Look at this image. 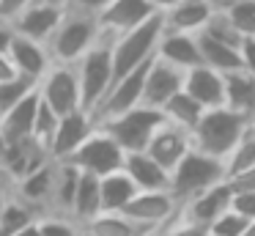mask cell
<instances>
[{
    "label": "cell",
    "mask_w": 255,
    "mask_h": 236,
    "mask_svg": "<svg viewBox=\"0 0 255 236\" xmlns=\"http://www.w3.org/2000/svg\"><path fill=\"white\" fill-rule=\"evenodd\" d=\"M244 132H247V118L244 115L233 113L228 107H214L200 115L195 129L189 132V140H192V151L214 157L225 165V159L239 146Z\"/></svg>",
    "instance_id": "1"
},
{
    "label": "cell",
    "mask_w": 255,
    "mask_h": 236,
    "mask_svg": "<svg viewBox=\"0 0 255 236\" xmlns=\"http://www.w3.org/2000/svg\"><path fill=\"white\" fill-rule=\"evenodd\" d=\"M99 22L96 16L80 14V11L63 8L61 22L52 30L50 41L44 44L47 55H50L52 63H63V66H74L99 38Z\"/></svg>",
    "instance_id": "2"
},
{
    "label": "cell",
    "mask_w": 255,
    "mask_h": 236,
    "mask_svg": "<svg viewBox=\"0 0 255 236\" xmlns=\"http://www.w3.org/2000/svg\"><path fill=\"white\" fill-rule=\"evenodd\" d=\"M74 71H77V82H80V102H83V110L91 115L113 85V36L110 33H99L96 44L74 63Z\"/></svg>",
    "instance_id": "3"
},
{
    "label": "cell",
    "mask_w": 255,
    "mask_h": 236,
    "mask_svg": "<svg viewBox=\"0 0 255 236\" xmlns=\"http://www.w3.org/2000/svg\"><path fill=\"white\" fill-rule=\"evenodd\" d=\"M162 30H165L162 14H154L151 19H145L143 25L134 27V30L113 36V82L154 58Z\"/></svg>",
    "instance_id": "4"
},
{
    "label": "cell",
    "mask_w": 255,
    "mask_h": 236,
    "mask_svg": "<svg viewBox=\"0 0 255 236\" xmlns=\"http://www.w3.org/2000/svg\"><path fill=\"white\" fill-rule=\"evenodd\" d=\"M225 179V165L214 157H206L200 151H189L181 162L176 165V170L170 173V195L181 203H187L189 198L200 195V192L217 187Z\"/></svg>",
    "instance_id": "5"
},
{
    "label": "cell",
    "mask_w": 255,
    "mask_h": 236,
    "mask_svg": "<svg viewBox=\"0 0 255 236\" xmlns=\"http://www.w3.org/2000/svg\"><path fill=\"white\" fill-rule=\"evenodd\" d=\"M162 121H165V115H162L159 110L137 104V107L127 110V113H121V115H113V118L102 121V124H96V126H99L102 132H107L127 154H132V151H145L151 135L156 132V126H159Z\"/></svg>",
    "instance_id": "6"
},
{
    "label": "cell",
    "mask_w": 255,
    "mask_h": 236,
    "mask_svg": "<svg viewBox=\"0 0 255 236\" xmlns=\"http://www.w3.org/2000/svg\"><path fill=\"white\" fill-rule=\"evenodd\" d=\"M124 159H127V151H124L107 132H102L99 126H96V129L85 137V143L66 159V162H72L74 168L83 170V173H94L102 179V176H107V173L124 170Z\"/></svg>",
    "instance_id": "7"
},
{
    "label": "cell",
    "mask_w": 255,
    "mask_h": 236,
    "mask_svg": "<svg viewBox=\"0 0 255 236\" xmlns=\"http://www.w3.org/2000/svg\"><path fill=\"white\" fill-rule=\"evenodd\" d=\"M124 217L129 223L140 225L143 231H165L178 214V201L170 192H137L124 209Z\"/></svg>",
    "instance_id": "8"
},
{
    "label": "cell",
    "mask_w": 255,
    "mask_h": 236,
    "mask_svg": "<svg viewBox=\"0 0 255 236\" xmlns=\"http://www.w3.org/2000/svg\"><path fill=\"white\" fill-rule=\"evenodd\" d=\"M39 96L44 99L58 115H69V113H74V110H83V102H80V82H77L74 66L52 63L39 82Z\"/></svg>",
    "instance_id": "9"
},
{
    "label": "cell",
    "mask_w": 255,
    "mask_h": 236,
    "mask_svg": "<svg viewBox=\"0 0 255 236\" xmlns=\"http://www.w3.org/2000/svg\"><path fill=\"white\" fill-rule=\"evenodd\" d=\"M231 195H233L231 181H220L217 187H211V190L189 198L187 203H181L173 223H187V225H198V228H209L222 212L231 209Z\"/></svg>",
    "instance_id": "10"
},
{
    "label": "cell",
    "mask_w": 255,
    "mask_h": 236,
    "mask_svg": "<svg viewBox=\"0 0 255 236\" xmlns=\"http://www.w3.org/2000/svg\"><path fill=\"white\" fill-rule=\"evenodd\" d=\"M94 129H96V124H94V118H91L85 110H74V113H69V115H61V121H58L50 143H47V154H50V159H55V162H66V159L83 146L85 137H88Z\"/></svg>",
    "instance_id": "11"
},
{
    "label": "cell",
    "mask_w": 255,
    "mask_h": 236,
    "mask_svg": "<svg viewBox=\"0 0 255 236\" xmlns=\"http://www.w3.org/2000/svg\"><path fill=\"white\" fill-rule=\"evenodd\" d=\"M189 151H192L189 132L178 129V126L167 124V121H162V124L156 126V132L151 135L148 146H145V154H148L162 170H167V173H173L176 165L181 162Z\"/></svg>",
    "instance_id": "12"
},
{
    "label": "cell",
    "mask_w": 255,
    "mask_h": 236,
    "mask_svg": "<svg viewBox=\"0 0 255 236\" xmlns=\"http://www.w3.org/2000/svg\"><path fill=\"white\" fill-rule=\"evenodd\" d=\"M52 181H55V159H50L47 165H41L39 170H33L30 176H25L22 181L11 187V198L19 201L22 206H28L36 217L50 214V201H52Z\"/></svg>",
    "instance_id": "13"
},
{
    "label": "cell",
    "mask_w": 255,
    "mask_h": 236,
    "mask_svg": "<svg viewBox=\"0 0 255 236\" xmlns=\"http://www.w3.org/2000/svg\"><path fill=\"white\" fill-rule=\"evenodd\" d=\"M181 88H184V71L176 69V66H170V63H165V60H159L154 55V60H151V66H148V74H145L140 104H143V107L162 110L165 102H170Z\"/></svg>",
    "instance_id": "14"
},
{
    "label": "cell",
    "mask_w": 255,
    "mask_h": 236,
    "mask_svg": "<svg viewBox=\"0 0 255 236\" xmlns=\"http://www.w3.org/2000/svg\"><path fill=\"white\" fill-rule=\"evenodd\" d=\"M154 14L156 11L148 5V0H110L107 8L96 16V22H99L102 33L121 36V33H129L137 25H143Z\"/></svg>",
    "instance_id": "15"
},
{
    "label": "cell",
    "mask_w": 255,
    "mask_h": 236,
    "mask_svg": "<svg viewBox=\"0 0 255 236\" xmlns=\"http://www.w3.org/2000/svg\"><path fill=\"white\" fill-rule=\"evenodd\" d=\"M187 96H192L195 102L203 110H214L225 104V82H222V74L209 66H195V69L184 71V88Z\"/></svg>",
    "instance_id": "16"
},
{
    "label": "cell",
    "mask_w": 255,
    "mask_h": 236,
    "mask_svg": "<svg viewBox=\"0 0 255 236\" xmlns=\"http://www.w3.org/2000/svg\"><path fill=\"white\" fill-rule=\"evenodd\" d=\"M63 8H55V5H44V3H30L17 19L11 22V30L22 38H30L36 44H47L52 36V30L61 22Z\"/></svg>",
    "instance_id": "17"
},
{
    "label": "cell",
    "mask_w": 255,
    "mask_h": 236,
    "mask_svg": "<svg viewBox=\"0 0 255 236\" xmlns=\"http://www.w3.org/2000/svg\"><path fill=\"white\" fill-rule=\"evenodd\" d=\"M6 55H8V60H11L14 71H17L19 77L33 80V82H41V77H44L47 69L52 66L44 44H36V41H30V38L17 36V33H14Z\"/></svg>",
    "instance_id": "18"
},
{
    "label": "cell",
    "mask_w": 255,
    "mask_h": 236,
    "mask_svg": "<svg viewBox=\"0 0 255 236\" xmlns=\"http://www.w3.org/2000/svg\"><path fill=\"white\" fill-rule=\"evenodd\" d=\"M124 173L137 192H170V173L162 170L145 151H132L124 159Z\"/></svg>",
    "instance_id": "19"
},
{
    "label": "cell",
    "mask_w": 255,
    "mask_h": 236,
    "mask_svg": "<svg viewBox=\"0 0 255 236\" xmlns=\"http://www.w3.org/2000/svg\"><path fill=\"white\" fill-rule=\"evenodd\" d=\"M211 14H214V8H211L206 0H181L176 8L162 14V22H165V30H170V33L198 36V33L209 25Z\"/></svg>",
    "instance_id": "20"
},
{
    "label": "cell",
    "mask_w": 255,
    "mask_h": 236,
    "mask_svg": "<svg viewBox=\"0 0 255 236\" xmlns=\"http://www.w3.org/2000/svg\"><path fill=\"white\" fill-rule=\"evenodd\" d=\"M156 58L165 63L176 66L181 71H189L195 66H200V52H198V41L189 33H170L162 30L159 44H156Z\"/></svg>",
    "instance_id": "21"
},
{
    "label": "cell",
    "mask_w": 255,
    "mask_h": 236,
    "mask_svg": "<svg viewBox=\"0 0 255 236\" xmlns=\"http://www.w3.org/2000/svg\"><path fill=\"white\" fill-rule=\"evenodd\" d=\"M195 41H198V52H200V63L203 66L220 71V74H228V71L242 69V49L228 47V44L211 38L209 33H198Z\"/></svg>",
    "instance_id": "22"
},
{
    "label": "cell",
    "mask_w": 255,
    "mask_h": 236,
    "mask_svg": "<svg viewBox=\"0 0 255 236\" xmlns=\"http://www.w3.org/2000/svg\"><path fill=\"white\" fill-rule=\"evenodd\" d=\"M99 195H102V212L121 214L129 206V201L137 195V187L129 181V176L124 170H118V173H107L99 179Z\"/></svg>",
    "instance_id": "23"
},
{
    "label": "cell",
    "mask_w": 255,
    "mask_h": 236,
    "mask_svg": "<svg viewBox=\"0 0 255 236\" xmlns=\"http://www.w3.org/2000/svg\"><path fill=\"white\" fill-rule=\"evenodd\" d=\"M77 184H80V170L74 168L72 162H55V181H52L50 214H61V217H69V214H72V203H74Z\"/></svg>",
    "instance_id": "24"
},
{
    "label": "cell",
    "mask_w": 255,
    "mask_h": 236,
    "mask_svg": "<svg viewBox=\"0 0 255 236\" xmlns=\"http://www.w3.org/2000/svg\"><path fill=\"white\" fill-rule=\"evenodd\" d=\"M36 107H39V88L30 91L22 102H17L8 113L0 115V132L11 137H33Z\"/></svg>",
    "instance_id": "25"
},
{
    "label": "cell",
    "mask_w": 255,
    "mask_h": 236,
    "mask_svg": "<svg viewBox=\"0 0 255 236\" xmlns=\"http://www.w3.org/2000/svg\"><path fill=\"white\" fill-rule=\"evenodd\" d=\"M222 82H225V104L222 107L247 118L250 107L255 104V80L244 69H236L222 74Z\"/></svg>",
    "instance_id": "26"
},
{
    "label": "cell",
    "mask_w": 255,
    "mask_h": 236,
    "mask_svg": "<svg viewBox=\"0 0 255 236\" xmlns=\"http://www.w3.org/2000/svg\"><path fill=\"white\" fill-rule=\"evenodd\" d=\"M102 214V195H99V176L94 173H83L80 170V184L74 192V203H72V214L69 217L77 225L88 223L91 217Z\"/></svg>",
    "instance_id": "27"
},
{
    "label": "cell",
    "mask_w": 255,
    "mask_h": 236,
    "mask_svg": "<svg viewBox=\"0 0 255 236\" xmlns=\"http://www.w3.org/2000/svg\"><path fill=\"white\" fill-rule=\"evenodd\" d=\"M80 231H83V236H151V231H143L140 225L129 223L124 214H105V212L91 217L88 223H83Z\"/></svg>",
    "instance_id": "28"
},
{
    "label": "cell",
    "mask_w": 255,
    "mask_h": 236,
    "mask_svg": "<svg viewBox=\"0 0 255 236\" xmlns=\"http://www.w3.org/2000/svg\"><path fill=\"white\" fill-rule=\"evenodd\" d=\"M159 113L165 115L167 124L178 126V129H184V132H192L195 124L200 121V115H203L206 110L200 107L192 96H187L184 91H178L170 102H165V107H162Z\"/></svg>",
    "instance_id": "29"
},
{
    "label": "cell",
    "mask_w": 255,
    "mask_h": 236,
    "mask_svg": "<svg viewBox=\"0 0 255 236\" xmlns=\"http://www.w3.org/2000/svg\"><path fill=\"white\" fill-rule=\"evenodd\" d=\"M253 168H255V132L247 129L244 137L239 140V146L231 151V157L225 159V179L233 181Z\"/></svg>",
    "instance_id": "30"
},
{
    "label": "cell",
    "mask_w": 255,
    "mask_h": 236,
    "mask_svg": "<svg viewBox=\"0 0 255 236\" xmlns=\"http://www.w3.org/2000/svg\"><path fill=\"white\" fill-rule=\"evenodd\" d=\"M222 14L228 16V22L242 38H255V0H236Z\"/></svg>",
    "instance_id": "31"
},
{
    "label": "cell",
    "mask_w": 255,
    "mask_h": 236,
    "mask_svg": "<svg viewBox=\"0 0 255 236\" xmlns=\"http://www.w3.org/2000/svg\"><path fill=\"white\" fill-rule=\"evenodd\" d=\"M36 88H39V82L28 80V77H19V74H14L11 80H3L0 82V115L8 113L14 104L22 102V99L28 96L30 91H36Z\"/></svg>",
    "instance_id": "32"
},
{
    "label": "cell",
    "mask_w": 255,
    "mask_h": 236,
    "mask_svg": "<svg viewBox=\"0 0 255 236\" xmlns=\"http://www.w3.org/2000/svg\"><path fill=\"white\" fill-rule=\"evenodd\" d=\"M33 220H36V214L30 212L28 206H22L19 201H14V198L0 209V231H3L6 236L17 234L19 228H25V225L33 223Z\"/></svg>",
    "instance_id": "33"
},
{
    "label": "cell",
    "mask_w": 255,
    "mask_h": 236,
    "mask_svg": "<svg viewBox=\"0 0 255 236\" xmlns=\"http://www.w3.org/2000/svg\"><path fill=\"white\" fill-rule=\"evenodd\" d=\"M58 121H61V115H58L55 110H52L50 104L39 96V107H36V118H33V140H39L41 146L47 148V143H50L52 132H55V126H58Z\"/></svg>",
    "instance_id": "34"
},
{
    "label": "cell",
    "mask_w": 255,
    "mask_h": 236,
    "mask_svg": "<svg viewBox=\"0 0 255 236\" xmlns=\"http://www.w3.org/2000/svg\"><path fill=\"white\" fill-rule=\"evenodd\" d=\"M200 33H209L211 38L228 44V47H236V49H242V44H244V38L233 30V25L228 22V16L222 14V11H214V14H211V19H209V25H206Z\"/></svg>",
    "instance_id": "35"
},
{
    "label": "cell",
    "mask_w": 255,
    "mask_h": 236,
    "mask_svg": "<svg viewBox=\"0 0 255 236\" xmlns=\"http://www.w3.org/2000/svg\"><path fill=\"white\" fill-rule=\"evenodd\" d=\"M247 223H250V220L239 217L236 212L228 209V212H222L206 231H209V236H242L244 228H247Z\"/></svg>",
    "instance_id": "36"
},
{
    "label": "cell",
    "mask_w": 255,
    "mask_h": 236,
    "mask_svg": "<svg viewBox=\"0 0 255 236\" xmlns=\"http://www.w3.org/2000/svg\"><path fill=\"white\" fill-rule=\"evenodd\" d=\"M231 212H236L239 217H244V220H255V190H242V187H233Z\"/></svg>",
    "instance_id": "37"
},
{
    "label": "cell",
    "mask_w": 255,
    "mask_h": 236,
    "mask_svg": "<svg viewBox=\"0 0 255 236\" xmlns=\"http://www.w3.org/2000/svg\"><path fill=\"white\" fill-rule=\"evenodd\" d=\"M30 3H33V0H0V22H3V25H11Z\"/></svg>",
    "instance_id": "38"
},
{
    "label": "cell",
    "mask_w": 255,
    "mask_h": 236,
    "mask_svg": "<svg viewBox=\"0 0 255 236\" xmlns=\"http://www.w3.org/2000/svg\"><path fill=\"white\" fill-rule=\"evenodd\" d=\"M107 3H110V0H66V8L88 14V16H99L102 11L107 8Z\"/></svg>",
    "instance_id": "39"
},
{
    "label": "cell",
    "mask_w": 255,
    "mask_h": 236,
    "mask_svg": "<svg viewBox=\"0 0 255 236\" xmlns=\"http://www.w3.org/2000/svg\"><path fill=\"white\" fill-rule=\"evenodd\" d=\"M167 236H209L206 228H198V225H187V223H170L165 228Z\"/></svg>",
    "instance_id": "40"
},
{
    "label": "cell",
    "mask_w": 255,
    "mask_h": 236,
    "mask_svg": "<svg viewBox=\"0 0 255 236\" xmlns=\"http://www.w3.org/2000/svg\"><path fill=\"white\" fill-rule=\"evenodd\" d=\"M242 69L255 80V38H244L242 44Z\"/></svg>",
    "instance_id": "41"
},
{
    "label": "cell",
    "mask_w": 255,
    "mask_h": 236,
    "mask_svg": "<svg viewBox=\"0 0 255 236\" xmlns=\"http://www.w3.org/2000/svg\"><path fill=\"white\" fill-rule=\"evenodd\" d=\"M231 187H242V190H255V168L247 170L244 176H239V179L231 181Z\"/></svg>",
    "instance_id": "42"
},
{
    "label": "cell",
    "mask_w": 255,
    "mask_h": 236,
    "mask_svg": "<svg viewBox=\"0 0 255 236\" xmlns=\"http://www.w3.org/2000/svg\"><path fill=\"white\" fill-rule=\"evenodd\" d=\"M14 74H17V71H14V66H11V60H8V55H6V52H0V82H3V80H11Z\"/></svg>",
    "instance_id": "43"
},
{
    "label": "cell",
    "mask_w": 255,
    "mask_h": 236,
    "mask_svg": "<svg viewBox=\"0 0 255 236\" xmlns=\"http://www.w3.org/2000/svg\"><path fill=\"white\" fill-rule=\"evenodd\" d=\"M11 38H14L11 25H3V22H0V52H8V44H11Z\"/></svg>",
    "instance_id": "44"
},
{
    "label": "cell",
    "mask_w": 255,
    "mask_h": 236,
    "mask_svg": "<svg viewBox=\"0 0 255 236\" xmlns=\"http://www.w3.org/2000/svg\"><path fill=\"white\" fill-rule=\"evenodd\" d=\"M178 3H181V0H148V5L156 11V14H165V11L176 8Z\"/></svg>",
    "instance_id": "45"
},
{
    "label": "cell",
    "mask_w": 255,
    "mask_h": 236,
    "mask_svg": "<svg viewBox=\"0 0 255 236\" xmlns=\"http://www.w3.org/2000/svg\"><path fill=\"white\" fill-rule=\"evenodd\" d=\"M8 201H11V181H6L0 176V209L6 206Z\"/></svg>",
    "instance_id": "46"
},
{
    "label": "cell",
    "mask_w": 255,
    "mask_h": 236,
    "mask_svg": "<svg viewBox=\"0 0 255 236\" xmlns=\"http://www.w3.org/2000/svg\"><path fill=\"white\" fill-rule=\"evenodd\" d=\"M11 236H41V228H39V220H33V223H28L25 228H19L17 234Z\"/></svg>",
    "instance_id": "47"
},
{
    "label": "cell",
    "mask_w": 255,
    "mask_h": 236,
    "mask_svg": "<svg viewBox=\"0 0 255 236\" xmlns=\"http://www.w3.org/2000/svg\"><path fill=\"white\" fill-rule=\"evenodd\" d=\"M206 3H209L214 11H228L233 3H236V0H206Z\"/></svg>",
    "instance_id": "48"
},
{
    "label": "cell",
    "mask_w": 255,
    "mask_h": 236,
    "mask_svg": "<svg viewBox=\"0 0 255 236\" xmlns=\"http://www.w3.org/2000/svg\"><path fill=\"white\" fill-rule=\"evenodd\" d=\"M33 3H44V5H55V8H66V0H33Z\"/></svg>",
    "instance_id": "49"
},
{
    "label": "cell",
    "mask_w": 255,
    "mask_h": 236,
    "mask_svg": "<svg viewBox=\"0 0 255 236\" xmlns=\"http://www.w3.org/2000/svg\"><path fill=\"white\" fill-rule=\"evenodd\" d=\"M247 129L255 132V104L250 107V113H247Z\"/></svg>",
    "instance_id": "50"
},
{
    "label": "cell",
    "mask_w": 255,
    "mask_h": 236,
    "mask_svg": "<svg viewBox=\"0 0 255 236\" xmlns=\"http://www.w3.org/2000/svg\"><path fill=\"white\" fill-rule=\"evenodd\" d=\"M242 236H255V220H250V223H247V228H244Z\"/></svg>",
    "instance_id": "51"
},
{
    "label": "cell",
    "mask_w": 255,
    "mask_h": 236,
    "mask_svg": "<svg viewBox=\"0 0 255 236\" xmlns=\"http://www.w3.org/2000/svg\"><path fill=\"white\" fill-rule=\"evenodd\" d=\"M151 236H167V234H165V231H156V234H151Z\"/></svg>",
    "instance_id": "52"
},
{
    "label": "cell",
    "mask_w": 255,
    "mask_h": 236,
    "mask_svg": "<svg viewBox=\"0 0 255 236\" xmlns=\"http://www.w3.org/2000/svg\"><path fill=\"white\" fill-rule=\"evenodd\" d=\"M0 236H6V234H3V231H0Z\"/></svg>",
    "instance_id": "53"
}]
</instances>
